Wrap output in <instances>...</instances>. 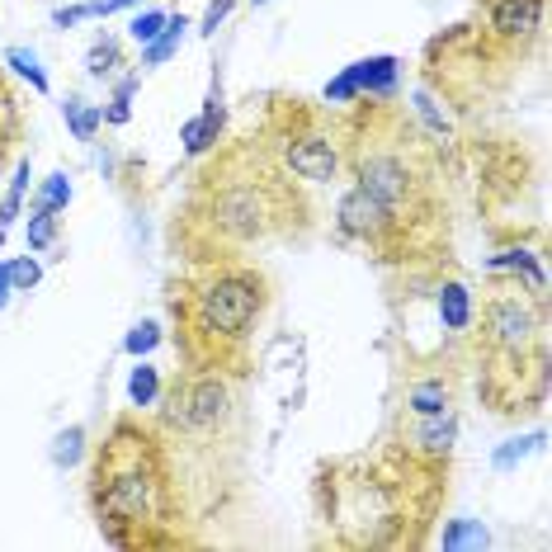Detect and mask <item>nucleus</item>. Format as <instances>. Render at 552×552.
Returning <instances> with one entry per match:
<instances>
[{"mask_svg": "<svg viewBox=\"0 0 552 552\" xmlns=\"http://www.w3.org/2000/svg\"><path fill=\"white\" fill-rule=\"evenodd\" d=\"M255 5H265V0H255Z\"/></svg>", "mask_w": 552, "mask_h": 552, "instance_id": "2f4dec72", "label": "nucleus"}, {"mask_svg": "<svg viewBox=\"0 0 552 552\" xmlns=\"http://www.w3.org/2000/svg\"><path fill=\"white\" fill-rule=\"evenodd\" d=\"M425 425L416 430V444L430 453H449L453 449V435H458V420L449 411H439V416H420Z\"/></svg>", "mask_w": 552, "mask_h": 552, "instance_id": "ddd939ff", "label": "nucleus"}, {"mask_svg": "<svg viewBox=\"0 0 552 552\" xmlns=\"http://www.w3.org/2000/svg\"><path fill=\"white\" fill-rule=\"evenodd\" d=\"M52 236H57V222H52V213L34 208V218H29V246H34V251H43V246H52Z\"/></svg>", "mask_w": 552, "mask_h": 552, "instance_id": "a878e982", "label": "nucleus"}, {"mask_svg": "<svg viewBox=\"0 0 552 552\" xmlns=\"http://www.w3.org/2000/svg\"><path fill=\"white\" fill-rule=\"evenodd\" d=\"M359 184H364L373 199H383L387 208L406 199V170H402V161H392V156H378V161H368V166L359 170Z\"/></svg>", "mask_w": 552, "mask_h": 552, "instance_id": "39448f33", "label": "nucleus"}, {"mask_svg": "<svg viewBox=\"0 0 552 552\" xmlns=\"http://www.w3.org/2000/svg\"><path fill=\"white\" fill-rule=\"evenodd\" d=\"M104 505H109V515L142 519V510H147V477H142V472H128V477H118V482L109 486Z\"/></svg>", "mask_w": 552, "mask_h": 552, "instance_id": "6e6552de", "label": "nucleus"}, {"mask_svg": "<svg viewBox=\"0 0 552 552\" xmlns=\"http://www.w3.org/2000/svg\"><path fill=\"white\" fill-rule=\"evenodd\" d=\"M340 232H350V236H373V232H383L387 218H392V208H387L383 199H373L364 184L359 189H350L345 199H340Z\"/></svg>", "mask_w": 552, "mask_h": 552, "instance_id": "7ed1b4c3", "label": "nucleus"}, {"mask_svg": "<svg viewBox=\"0 0 552 552\" xmlns=\"http://www.w3.org/2000/svg\"><path fill=\"white\" fill-rule=\"evenodd\" d=\"M260 312V288L251 279H218L203 293V321L222 335H241Z\"/></svg>", "mask_w": 552, "mask_h": 552, "instance_id": "f257e3e1", "label": "nucleus"}, {"mask_svg": "<svg viewBox=\"0 0 552 552\" xmlns=\"http://www.w3.org/2000/svg\"><path fill=\"white\" fill-rule=\"evenodd\" d=\"M397 85V57H364L340 81L326 85V100H354V95H392Z\"/></svg>", "mask_w": 552, "mask_h": 552, "instance_id": "f03ea898", "label": "nucleus"}, {"mask_svg": "<svg viewBox=\"0 0 552 552\" xmlns=\"http://www.w3.org/2000/svg\"><path fill=\"white\" fill-rule=\"evenodd\" d=\"M38 279H43V269H38V260H29V255L10 265V288H15V293H29Z\"/></svg>", "mask_w": 552, "mask_h": 552, "instance_id": "bb28decb", "label": "nucleus"}, {"mask_svg": "<svg viewBox=\"0 0 552 552\" xmlns=\"http://www.w3.org/2000/svg\"><path fill=\"white\" fill-rule=\"evenodd\" d=\"M109 123H128V100H114V109H109Z\"/></svg>", "mask_w": 552, "mask_h": 552, "instance_id": "7c9ffc66", "label": "nucleus"}, {"mask_svg": "<svg viewBox=\"0 0 552 552\" xmlns=\"http://www.w3.org/2000/svg\"><path fill=\"white\" fill-rule=\"evenodd\" d=\"M538 444H543V435H529V439H510V444H505V449H496V468H515L519 458H524V453H534Z\"/></svg>", "mask_w": 552, "mask_h": 552, "instance_id": "393cba45", "label": "nucleus"}, {"mask_svg": "<svg viewBox=\"0 0 552 552\" xmlns=\"http://www.w3.org/2000/svg\"><path fill=\"white\" fill-rule=\"evenodd\" d=\"M491 269H524V274H529V284L543 288V269H538V260L529 251H505V255H496V260H491Z\"/></svg>", "mask_w": 552, "mask_h": 552, "instance_id": "412c9836", "label": "nucleus"}, {"mask_svg": "<svg viewBox=\"0 0 552 552\" xmlns=\"http://www.w3.org/2000/svg\"><path fill=\"white\" fill-rule=\"evenodd\" d=\"M439 321H444L449 331H468V321H472V293L463 284H444V288H439Z\"/></svg>", "mask_w": 552, "mask_h": 552, "instance_id": "9b49d317", "label": "nucleus"}, {"mask_svg": "<svg viewBox=\"0 0 552 552\" xmlns=\"http://www.w3.org/2000/svg\"><path fill=\"white\" fill-rule=\"evenodd\" d=\"M288 166H293V175H302V180L326 184V180H335L340 156H335V147L326 137H298V142L288 147Z\"/></svg>", "mask_w": 552, "mask_h": 552, "instance_id": "20e7f679", "label": "nucleus"}, {"mask_svg": "<svg viewBox=\"0 0 552 552\" xmlns=\"http://www.w3.org/2000/svg\"><path fill=\"white\" fill-rule=\"evenodd\" d=\"M184 29H189V19L184 15H170L166 19V29H161V38H151V43H142V67H161V62H170L175 57V48H180V38Z\"/></svg>", "mask_w": 552, "mask_h": 552, "instance_id": "f8f14e48", "label": "nucleus"}, {"mask_svg": "<svg viewBox=\"0 0 552 552\" xmlns=\"http://www.w3.org/2000/svg\"><path fill=\"white\" fill-rule=\"evenodd\" d=\"M491 543V534H486L477 519H453L449 529H444V548L458 552V548H486Z\"/></svg>", "mask_w": 552, "mask_h": 552, "instance_id": "2eb2a0df", "label": "nucleus"}, {"mask_svg": "<svg viewBox=\"0 0 552 552\" xmlns=\"http://www.w3.org/2000/svg\"><path fill=\"white\" fill-rule=\"evenodd\" d=\"M10 293H15V288H10V265H0V307L10 302Z\"/></svg>", "mask_w": 552, "mask_h": 552, "instance_id": "c756f323", "label": "nucleus"}, {"mask_svg": "<svg viewBox=\"0 0 552 552\" xmlns=\"http://www.w3.org/2000/svg\"><path fill=\"white\" fill-rule=\"evenodd\" d=\"M166 10H147V15H137L133 24H128V34L137 38V43H151V38H161V29H166Z\"/></svg>", "mask_w": 552, "mask_h": 552, "instance_id": "b1692460", "label": "nucleus"}, {"mask_svg": "<svg viewBox=\"0 0 552 552\" xmlns=\"http://www.w3.org/2000/svg\"><path fill=\"white\" fill-rule=\"evenodd\" d=\"M416 109H420V114H425V118H430V123H435L439 133H444V114H439V109H435V100H430V95H416Z\"/></svg>", "mask_w": 552, "mask_h": 552, "instance_id": "c85d7f7f", "label": "nucleus"}, {"mask_svg": "<svg viewBox=\"0 0 552 552\" xmlns=\"http://www.w3.org/2000/svg\"><path fill=\"white\" fill-rule=\"evenodd\" d=\"M5 62H10L19 76H29L34 90H48V76H43V67H38V57L29 48H10V52H5Z\"/></svg>", "mask_w": 552, "mask_h": 552, "instance_id": "aec40b11", "label": "nucleus"}, {"mask_svg": "<svg viewBox=\"0 0 552 552\" xmlns=\"http://www.w3.org/2000/svg\"><path fill=\"white\" fill-rule=\"evenodd\" d=\"M218 133H222V104H218V95H213V100H208V109H203L199 118H189V123H184L180 142H184V151H189V156H203V151L218 142Z\"/></svg>", "mask_w": 552, "mask_h": 552, "instance_id": "1a4fd4ad", "label": "nucleus"}, {"mask_svg": "<svg viewBox=\"0 0 552 552\" xmlns=\"http://www.w3.org/2000/svg\"><path fill=\"white\" fill-rule=\"evenodd\" d=\"M156 345H161V326H156V321H137L133 331H128V340H123L128 354H151Z\"/></svg>", "mask_w": 552, "mask_h": 552, "instance_id": "4be33fe9", "label": "nucleus"}, {"mask_svg": "<svg viewBox=\"0 0 552 552\" xmlns=\"http://www.w3.org/2000/svg\"><path fill=\"white\" fill-rule=\"evenodd\" d=\"M222 406H227V387H222L218 378H203V383H194V392L184 397L180 420L194 425V430H203V425H213V420L222 416Z\"/></svg>", "mask_w": 552, "mask_h": 552, "instance_id": "423d86ee", "label": "nucleus"}, {"mask_svg": "<svg viewBox=\"0 0 552 552\" xmlns=\"http://www.w3.org/2000/svg\"><path fill=\"white\" fill-rule=\"evenodd\" d=\"M411 411H416V416H439V411H449V387L444 383H416L411 387Z\"/></svg>", "mask_w": 552, "mask_h": 552, "instance_id": "dca6fc26", "label": "nucleus"}, {"mask_svg": "<svg viewBox=\"0 0 552 552\" xmlns=\"http://www.w3.org/2000/svg\"><path fill=\"white\" fill-rule=\"evenodd\" d=\"M538 19H543V0H496L491 10L496 34H534Z\"/></svg>", "mask_w": 552, "mask_h": 552, "instance_id": "0eeeda50", "label": "nucleus"}, {"mask_svg": "<svg viewBox=\"0 0 552 552\" xmlns=\"http://www.w3.org/2000/svg\"><path fill=\"white\" fill-rule=\"evenodd\" d=\"M81 444H85V430H81V425H71V430H62V435H57V449H52V463H62V468H71V463L81 458Z\"/></svg>", "mask_w": 552, "mask_h": 552, "instance_id": "5701e85b", "label": "nucleus"}, {"mask_svg": "<svg viewBox=\"0 0 552 552\" xmlns=\"http://www.w3.org/2000/svg\"><path fill=\"white\" fill-rule=\"evenodd\" d=\"M62 118H67V128L76 142H95V133H100V123H104L100 109H90L85 100H67L62 104Z\"/></svg>", "mask_w": 552, "mask_h": 552, "instance_id": "4468645a", "label": "nucleus"}, {"mask_svg": "<svg viewBox=\"0 0 552 552\" xmlns=\"http://www.w3.org/2000/svg\"><path fill=\"white\" fill-rule=\"evenodd\" d=\"M67 203H71V180L57 170V175H48L43 189H38V208H43V213H57V208H67Z\"/></svg>", "mask_w": 552, "mask_h": 552, "instance_id": "a211bd4d", "label": "nucleus"}, {"mask_svg": "<svg viewBox=\"0 0 552 552\" xmlns=\"http://www.w3.org/2000/svg\"><path fill=\"white\" fill-rule=\"evenodd\" d=\"M227 15H232V0H213V5H208V15H203V24H199V29H203V34H218V24H222V19H227Z\"/></svg>", "mask_w": 552, "mask_h": 552, "instance_id": "cd10ccee", "label": "nucleus"}, {"mask_svg": "<svg viewBox=\"0 0 552 552\" xmlns=\"http://www.w3.org/2000/svg\"><path fill=\"white\" fill-rule=\"evenodd\" d=\"M491 331H496L501 345H515L519 350V345L529 340V331H534V317H529L519 302H496V307H491Z\"/></svg>", "mask_w": 552, "mask_h": 552, "instance_id": "9d476101", "label": "nucleus"}, {"mask_svg": "<svg viewBox=\"0 0 552 552\" xmlns=\"http://www.w3.org/2000/svg\"><path fill=\"white\" fill-rule=\"evenodd\" d=\"M156 392H161L156 368H151V364L133 368V378H128V397H133V406H151V402H156Z\"/></svg>", "mask_w": 552, "mask_h": 552, "instance_id": "f3484780", "label": "nucleus"}, {"mask_svg": "<svg viewBox=\"0 0 552 552\" xmlns=\"http://www.w3.org/2000/svg\"><path fill=\"white\" fill-rule=\"evenodd\" d=\"M114 67H118L114 38H104V43H95V48L85 52V71H90V76H114Z\"/></svg>", "mask_w": 552, "mask_h": 552, "instance_id": "6ab92c4d", "label": "nucleus"}]
</instances>
